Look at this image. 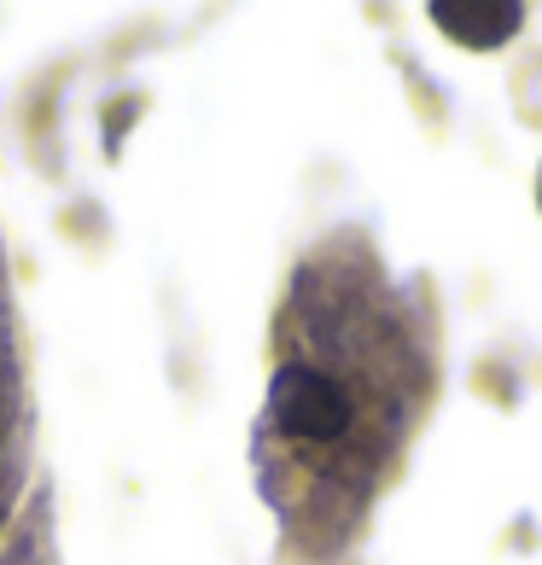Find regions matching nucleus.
<instances>
[{
    "instance_id": "nucleus-1",
    "label": "nucleus",
    "mask_w": 542,
    "mask_h": 565,
    "mask_svg": "<svg viewBox=\"0 0 542 565\" xmlns=\"http://www.w3.org/2000/svg\"><path fill=\"white\" fill-rule=\"evenodd\" d=\"M268 420L298 444H344L350 426H357V403H350L344 380H332L309 362H286L268 380Z\"/></svg>"
},
{
    "instance_id": "nucleus-2",
    "label": "nucleus",
    "mask_w": 542,
    "mask_h": 565,
    "mask_svg": "<svg viewBox=\"0 0 542 565\" xmlns=\"http://www.w3.org/2000/svg\"><path fill=\"white\" fill-rule=\"evenodd\" d=\"M7 355H12V332H7V316H0V391H7Z\"/></svg>"
},
{
    "instance_id": "nucleus-3",
    "label": "nucleus",
    "mask_w": 542,
    "mask_h": 565,
    "mask_svg": "<svg viewBox=\"0 0 542 565\" xmlns=\"http://www.w3.org/2000/svg\"><path fill=\"white\" fill-rule=\"evenodd\" d=\"M536 199H542V181H536Z\"/></svg>"
}]
</instances>
